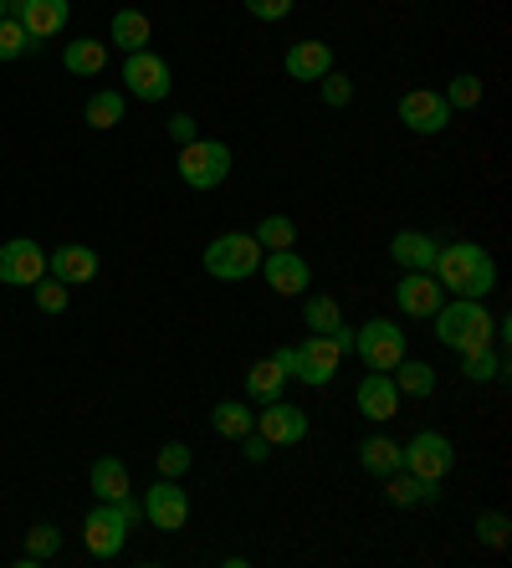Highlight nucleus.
<instances>
[{
    "instance_id": "473e14b6",
    "label": "nucleus",
    "mask_w": 512,
    "mask_h": 568,
    "mask_svg": "<svg viewBox=\"0 0 512 568\" xmlns=\"http://www.w3.org/2000/svg\"><path fill=\"white\" fill-rule=\"evenodd\" d=\"M302 317H308V328H313V333H333L343 323L339 303H333V297H323V292H318V297H302Z\"/></svg>"
},
{
    "instance_id": "7ed1b4c3",
    "label": "nucleus",
    "mask_w": 512,
    "mask_h": 568,
    "mask_svg": "<svg viewBox=\"0 0 512 568\" xmlns=\"http://www.w3.org/2000/svg\"><path fill=\"white\" fill-rule=\"evenodd\" d=\"M277 369L288 374V379H302V384H313V389H323V384L339 379V364H343V348L333 344L329 333H308L302 344H288V348H277Z\"/></svg>"
},
{
    "instance_id": "c9c22d12",
    "label": "nucleus",
    "mask_w": 512,
    "mask_h": 568,
    "mask_svg": "<svg viewBox=\"0 0 512 568\" xmlns=\"http://www.w3.org/2000/svg\"><path fill=\"white\" fill-rule=\"evenodd\" d=\"M190 462H195V456H190V446H184V440H164V446L154 450L159 476H184V471H190Z\"/></svg>"
},
{
    "instance_id": "1a4fd4ad",
    "label": "nucleus",
    "mask_w": 512,
    "mask_h": 568,
    "mask_svg": "<svg viewBox=\"0 0 512 568\" xmlns=\"http://www.w3.org/2000/svg\"><path fill=\"white\" fill-rule=\"evenodd\" d=\"M400 466L415 476H431V481H446V471L456 466V446H451L441 430H415V436L400 446Z\"/></svg>"
},
{
    "instance_id": "4468645a",
    "label": "nucleus",
    "mask_w": 512,
    "mask_h": 568,
    "mask_svg": "<svg viewBox=\"0 0 512 568\" xmlns=\"http://www.w3.org/2000/svg\"><path fill=\"white\" fill-rule=\"evenodd\" d=\"M400 123L410 133H441L451 123V103L431 88H410V93H400Z\"/></svg>"
},
{
    "instance_id": "f704fd0d",
    "label": "nucleus",
    "mask_w": 512,
    "mask_h": 568,
    "mask_svg": "<svg viewBox=\"0 0 512 568\" xmlns=\"http://www.w3.org/2000/svg\"><path fill=\"white\" fill-rule=\"evenodd\" d=\"M27 47H37V41L27 37V27H21L16 16H0V62H16Z\"/></svg>"
},
{
    "instance_id": "c756f323",
    "label": "nucleus",
    "mask_w": 512,
    "mask_h": 568,
    "mask_svg": "<svg viewBox=\"0 0 512 568\" xmlns=\"http://www.w3.org/2000/svg\"><path fill=\"white\" fill-rule=\"evenodd\" d=\"M251 236H257V246H262V252H292V246H298V225H292L288 215H267Z\"/></svg>"
},
{
    "instance_id": "2eb2a0df",
    "label": "nucleus",
    "mask_w": 512,
    "mask_h": 568,
    "mask_svg": "<svg viewBox=\"0 0 512 568\" xmlns=\"http://www.w3.org/2000/svg\"><path fill=\"white\" fill-rule=\"evenodd\" d=\"M354 405H359V415H369V420H374V425L394 420V415H400V389H394L390 369H369L364 379H359V395H354Z\"/></svg>"
},
{
    "instance_id": "dca6fc26",
    "label": "nucleus",
    "mask_w": 512,
    "mask_h": 568,
    "mask_svg": "<svg viewBox=\"0 0 512 568\" xmlns=\"http://www.w3.org/2000/svg\"><path fill=\"white\" fill-rule=\"evenodd\" d=\"M47 277H57L62 287H82V282L98 277V252L92 246H57L52 256H47Z\"/></svg>"
},
{
    "instance_id": "5701e85b",
    "label": "nucleus",
    "mask_w": 512,
    "mask_h": 568,
    "mask_svg": "<svg viewBox=\"0 0 512 568\" xmlns=\"http://www.w3.org/2000/svg\"><path fill=\"white\" fill-rule=\"evenodd\" d=\"M62 67L72 72V78H98V72L108 67V41H98V37L67 41V47H62Z\"/></svg>"
},
{
    "instance_id": "0eeeda50",
    "label": "nucleus",
    "mask_w": 512,
    "mask_h": 568,
    "mask_svg": "<svg viewBox=\"0 0 512 568\" xmlns=\"http://www.w3.org/2000/svg\"><path fill=\"white\" fill-rule=\"evenodd\" d=\"M354 354L364 358L369 369H394V364L410 354L405 328H400L394 317H369L364 328H354Z\"/></svg>"
},
{
    "instance_id": "58836bf2",
    "label": "nucleus",
    "mask_w": 512,
    "mask_h": 568,
    "mask_svg": "<svg viewBox=\"0 0 512 568\" xmlns=\"http://www.w3.org/2000/svg\"><path fill=\"white\" fill-rule=\"evenodd\" d=\"M31 297H37V307H41V313H62V307H67V297H72V292H67L57 277H41L37 287H31Z\"/></svg>"
},
{
    "instance_id": "72a5a7b5",
    "label": "nucleus",
    "mask_w": 512,
    "mask_h": 568,
    "mask_svg": "<svg viewBox=\"0 0 512 568\" xmlns=\"http://www.w3.org/2000/svg\"><path fill=\"white\" fill-rule=\"evenodd\" d=\"M441 98H446L451 108H482V78H476V72H456Z\"/></svg>"
},
{
    "instance_id": "a211bd4d",
    "label": "nucleus",
    "mask_w": 512,
    "mask_h": 568,
    "mask_svg": "<svg viewBox=\"0 0 512 568\" xmlns=\"http://www.w3.org/2000/svg\"><path fill=\"white\" fill-rule=\"evenodd\" d=\"M394 303H400L405 317H431L435 307H441V282H435L431 272H405L400 287H394Z\"/></svg>"
},
{
    "instance_id": "f8f14e48",
    "label": "nucleus",
    "mask_w": 512,
    "mask_h": 568,
    "mask_svg": "<svg viewBox=\"0 0 512 568\" xmlns=\"http://www.w3.org/2000/svg\"><path fill=\"white\" fill-rule=\"evenodd\" d=\"M41 277H47V252H41L37 241L16 236L0 246V282L6 287H37Z\"/></svg>"
},
{
    "instance_id": "393cba45",
    "label": "nucleus",
    "mask_w": 512,
    "mask_h": 568,
    "mask_svg": "<svg viewBox=\"0 0 512 568\" xmlns=\"http://www.w3.org/2000/svg\"><path fill=\"white\" fill-rule=\"evenodd\" d=\"M149 41H154V27H149L144 11H133V6L113 11V47L119 52H144Z\"/></svg>"
},
{
    "instance_id": "a878e982",
    "label": "nucleus",
    "mask_w": 512,
    "mask_h": 568,
    "mask_svg": "<svg viewBox=\"0 0 512 568\" xmlns=\"http://www.w3.org/2000/svg\"><path fill=\"white\" fill-rule=\"evenodd\" d=\"M390 379H394V389L410 395V399H431L435 395V369L431 364H421V358H410V354L390 369Z\"/></svg>"
},
{
    "instance_id": "4c0bfd02",
    "label": "nucleus",
    "mask_w": 512,
    "mask_h": 568,
    "mask_svg": "<svg viewBox=\"0 0 512 568\" xmlns=\"http://www.w3.org/2000/svg\"><path fill=\"white\" fill-rule=\"evenodd\" d=\"M508 532H512V523H508V513H482L476 517V538L486 542V548H508Z\"/></svg>"
},
{
    "instance_id": "a19ab883",
    "label": "nucleus",
    "mask_w": 512,
    "mask_h": 568,
    "mask_svg": "<svg viewBox=\"0 0 512 568\" xmlns=\"http://www.w3.org/2000/svg\"><path fill=\"white\" fill-rule=\"evenodd\" d=\"M241 450H247V462H251V466H262L267 456H272V446H267V436L257 430V425H251L247 436H241Z\"/></svg>"
},
{
    "instance_id": "2f4dec72",
    "label": "nucleus",
    "mask_w": 512,
    "mask_h": 568,
    "mask_svg": "<svg viewBox=\"0 0 512 568\" xmlns=\"http://www.w3.org/2000/svg\"><path fill=\"white\" fill-rule=\"evenodd\" d=\"M57 548H62V532H57L52 523H37V528L27 532V554H21V568H37V564H47V558H57Z\"/></svg>"
},
{
    "instance_id": "9b49d317",
    "label": "nucleus",
    "mask_w": 512,
    "mask_h": 568,
    "mask_svg": "<svg viewBox=\"0 0 512 568\" xmlns=\"http://www.w3.org/2000/svg\"><path fill=\"white\" fill-rule=\"evenodd\" d=\"M257 272L267 277V287L277 297H308V287H313V266H308L302 252H262Z\"/></svg>"
},
{
    "instance_id": "423d86ee",
    "label": "nucleus",
    "mask_w": 512,
    "mask_h": 568,
    "mask_svg": "<svg viewBox=\"0 0 512 568\" xmlns=\"http://www.w3.org/2000/svg\"><path fill=\"white\" fill-rule=\"evenodd\" d=\"M237 154L225 139H195V144H180V180L190 190H215L225 185V174H231Z\"/></svg>"
},
{
    "instance_id": "c85d7f7f",
    "label": "nucleus",
    "mask_w": 512,
    "mask_h": 568,
    "mask_svg": "<svg viewBox=\"0 0 512 568\" xmlns=\"http://www.w3.org/2000/svg\"><path fill=\"white\" fill-rule=\"evenodd\" d=\"M359 466H364L369 476H390V471H400V440H390V436H369L364 446H359Z\"/></svg>"
},
{
    "instance_id": "6ab92c4d",
    "label": "nucleus",
    "mask_w": 512,
    "mask_h": 568,
    "mask_svg": "<svg viewBox=\"0 0 512 568\" xmlns=\"http://www.w3.org/2000/svg\"><path fill=\"white\" fill-rule=\"evenodd\" d=\"M282 67H288L292 82H318L323 72H333V47L329 41H292Z\"/></svg>"
},
{
    "instance_id": "37998d69",
    "label": "nucleus",
    "mask_w": 512,
    "mask_h": 568,
    "mask_svg": "<svg viewBox=\"0 0 512 568\" xmlns=\"http://www.w3.org/2000/svg\"><path fill=\"white\" fill-rule=\"evenodd\" d=\"M329 338H333V344L343 348V354H354V328H343V323H339V328H333Z\"/></svg>"
},
{
    "instance_id": "412c9836",
    "label": "nucleus",
    "mask_w": 512,
    "mask_h": 568,
    "mask_svg": "<svg viewBox=\"0 0 512 568\" xmlns=\"http://www.w3.org/2000/svg\"><path fill=\"white\" fill-rule=\"evenodd\" d=\"M435 246H441V241L425 236V231H394L390 256H394V266H405V272H431Z\"/></svg>"
},
{
    "instance_id": "e433bc0d",
    "label": "nucleus",
    "mask_w": 512,
    "mask_h": 568,
    "mask_svg": "<svg viewBox=\"0 0 512 568\" xmlns=\"http://www.w3.org/2000/svg\"><path fill=\"white\" fill-rule=\"evenodd\" d=\"M318 98H323L329 108H349V98H354V82H349L339 67H333V72H323V78H318Z\"/></svg>"
},
{
    "instance_id": "f3484780",
    "label": "nucleus",
    "mask_w": 512,
    "mask_h": 568,
    "mask_svg": "<svg viewBox=\"0 0 512 568\" xmlns=\"http://www.w3.org/2000/svg\"><path fill=\"white\" fill-rule=\"evenodd\" d=\"M384 497H390L394 507H435L441 503V481H431V476H415V471H390L384 476Z\"/></svg>"
},
{
    "instance_id": "f03ea898",
    "label": "nucleus",
    "mask_w": 512,
    "mask_h": 568,
    "mask_svg": "<svg viewBox=\"0 0 512 568\" xmlns=\"http://www.w3.org/2000/svg\"><path fill=\"white\" fill-rule=\"evenodd\" d=\"M435 338L456 354H472V348H492V328H498V317L486 313L476 297H456V303H441L435 307Z\"/></svg>"
},
{
    "instance_id": "79ce46f5",
    "label": "nucleus",
    "mask_w": 512,
    "mask_h": 568,
    "mask_svg": "<svg viewBox=\"0 0 512 568\" xmlns=\"http://www.w3.org/2000/svg\"><path fill=\"white\" fill-rule=\"evenodd\" d=\"M170 139H174V144H195V139H200V123L190 119V113H174V119H170Z\"/></svg>"
},
{
    "instance_id": "bb28decb",
    "label": "nucleus",
    "mask_w": 512,
    "mask_h": 568,
    "mask_svg": "<svg viewBox=\"0 0 512 568\" xmlns=\"http://www.w3.org/2000/svg\"><path fill=\"white\" fill-rule=\"evenodd\" d=\"M123 108H129V98L123 93H113V88H103V93H92L88 103H82V123H88V129H119L123 123Z\"/></svg>"
},
{
    "instance_id": "ddd939ff",
    "label": "nucleus",
    "mask_w": 512,
    "mask_h": 568,
    "mask_svg": "<svg viewBox=\"0 0 512 568\" xmlns=\"http://www.w3.org/2000/svg\"><path fill=\"white\" fill-rule=\"evenodd\" d=\"M257 430L267 436L272 450L298 446V440H308V410H302V405H288V399H272V405L257 410Z\"/></svg>"
},
{
    "instance_id": "aec40b11",
    "label": "nucleus",
    "mask_w": 512,
    "mask_h": 568,
    "mask_svg": "<svg viewBox=\"0 0 512 568\" xmlns=\"http://www.w3.org/2000/svg\"><path fill=\"white\" fill-rule=\"evenodd\" d=\"M67 11H72V0H21L16 21L27 27V37H57L67 27Z\"/></svg>"
},
{
    "instance_id": "c03bdc74",
    "label": "nucleus",
    "mask_w": 512,
    "mask_h": 568,
    "mask_svg": "<svg viewBox=\"0 0 512 568\" xmlns=\"http://www.w3.org/2000/svg\"><path fill=\"white\" fill-rule=\"evenodd\" d=\"M0 16H6V0H0Z\"/></svg>"
},
{
    "instance_id": "cd10ccee",
    "label": "nucleus",
    "mask_w": 512,
    "mask_h": 568,
    "mask_svg": "<svg viewBox=\"0 0 512 568\" xmlns=\"http://www.w3.org/2000/svg\"><path fill=\"white\" fill-rule=\"evenodd\" d=\"M211 425H215V436H225V440H241L257 425V410L251 405H241V399H221L211 410Z\"/></svg>"
},
{
    "instance_id": "7c9ffc66",
    "label": "nucleus",
    "mask_w": 512,
    "mask_h": 568,
    "mask_svg": "<svg viewBox=\"0 0 512 568\" xmlns=\"http://www.w3.org/2000/svg\"><path fill=\"white\" fill-rule=\"evenodd\" d=\"M461 374H466L472 384H492V379L508 374V358L492 354V348H472V354H461Z\"/></svg>"
},
{
    "instance_id": "4be33fe9",
    "label": "nucleus",
    "mask_w": 512,
    "mask_h": 568,
    "mask_svg": "<svg viewBox=\"0 0 512 568\" xmlns=\"http://www.w3.org/2000/svg\"><path fill=\"white\" fill-rule=\"evenodd\" d=\"M88 481H92V497L98 503H123L129 497V466L119 462V456H98L92 462V471H88Z\"/></svg>"
},
{
    "instance_id": "f257e3e1",
    "label": "nucleus",
    "mask_w": 512,
    "mask_h": 568,
    "mask_svg": "<svg viewBox=\"0 0 512 568\" xmlns=\"http://www.w3.org/2000/svg\"><path fill=\"white\" fill-rule=\"evenodd\" d=\"M431 277L441 282V292L486 303V297L498 292V262H492V252L476 246V241H446V246H435Z\"/></svg>"
},
{
    "instance_id": "ea45409f",
    "label": "nucleus",
    "mask_w": 512,
    "mask_h": 568,
    "mask_svg": "<svg viewBox=\"0 0 512 568\" xmlns=\"http://www.w3.org/2000/svg\"><path fill=\"white\" fill-rule=\"evenodd\" d=\"M241 6H247L257 21H288L298 0H241Z\"/></svg>"
},
{
    "instance_id": "20e7f679",
    "label": "nucleus",
    "mask_w": 512,
    "mask_h": 568,
    "mask_svg": "<svg viewBox=\"0 0 512 568\" xmlns=\"http://www.w3.org/2000/svg\"><path fill=\"white\" fill-rule=\"evenodd\" d=\"M139 517V507L123 497V503H98L82 517V542H88L92 558H119L123 542H129V523Z\"/></svg>"
},
{
    "instance_id": "6e6552de",
    "label": "nucleus",
    "mask_w": 512,
    "mask_h": 568,
    "mask_svg": "<svg viewBox=\"0 0 512 568\" xmlns=\"http://www.w3.org/2000/svg\"><path fill=\"white\" fill-rule=\"evenodd\" d=\"M123 88H129V98H139V103H164V98L174 93V72L164 57L144 47V52L123 57Z\"/></svg>"
},
{
    "instance_id": "9d476101",
    "label": "nucleus",
    "mask_w": 512,
    "mask_h": 568,
    "mask_svg": "<svg viewBox=\"0 0 512 568\" xmlns=\"http://www.w3.org/2000/svg\"><path fill=\"white\" fill-rule=\"evenodd\" d=\"M144 517L159 532H180L190 523V491L180 487V476H159L144 497Z\"/></svg>"
},
{
    "instance_id": "b1692460",
    "label": "nucleus",
    "mask_w": 512,
    "mask_h": 568,
    "mask_svg": "<svg viewBox=\"0 0 512 568\" xmlns=\"http://www.w3.org/2000/svg\"><path fill=\"white\" fill-rule=\"evenodd\" d=\"M282 389H288V374L277 369V358H257L247 369V399L251 405H272V399H282Z\"/></svg>"
},
{
    "instance_id": "39448f33",
    "label": "nucleus",
    "mask_w": 512,
    "mask_h": 568,
    "mask_svg": "<svg viewBox=\"0 0 512 568\" xmlns=\"http://www.w3.org/2000/svg\"><path fill=\"white\" fill-rule=\"evenodd\" d=\"M257 266H262V246H257L251 231H225L205 246V272L215 282H247L257 277Z\"/></svg>"
}]
</instances>
